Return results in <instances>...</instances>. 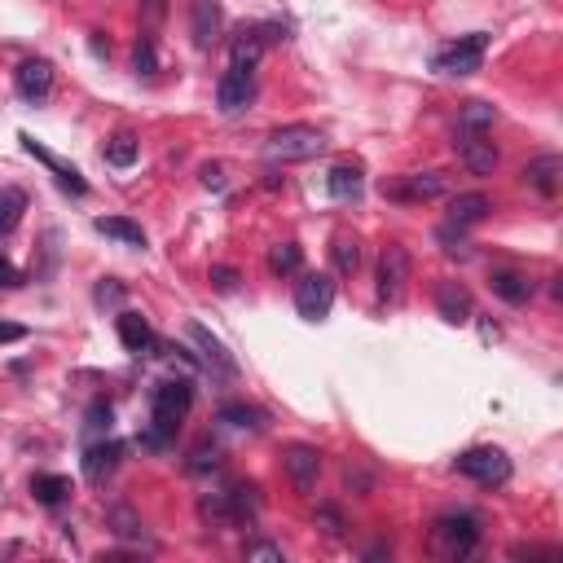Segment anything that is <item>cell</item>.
I'll return each instance as SVG.
<instances>
[{"instance_id": "6da1fadb", "label": "cell", "mask_w": 563, "mask_h": 563, "mask_svg": "<svg viewBox=\"0 0 563 563\" xmlns=\"http://www.w3.org/2000/svg\"><path fill=\"white\" fill-rule=\"evenodd\" d=\"M194 405V388L185 379H163L159 388L150 396V432L141 436V445L150 449H168L176 440V427H181V418L190 414Z\"/></svg>"}, {"instance_id": "7a4b0ae2", "label": "cell", "mask_w": 563, "mask_h": 563, "mask_svg": "<svg viewBox=\"0 0 563 563\" xmlns=\"http://www.w3.org/2000/svg\"><path fill=\"white\" fill-rule=\"evenodd\" d=\"M322 150H326V132L313 124H286L264 141V154L273 163H304V159H317Z\"/></svg>"}, {"instance_id": "3957f363", "label": "cell", "mask_w": 563, "mask_h": 563, "mask_svg": "<svg viewBox=\"0 0 563 563\" xmlns=\"http://www.w3.org/2000/svg\"><path fill=\"white\" fill-rule=\"evenodd\" d=\"M484 53H489V31H471V36H458L454 44L432 58V71L440 75H476L484 66Z\"/></svg>"}, {"instance_id": "277c9868", "label": "cell", "mask_w": 563, "mask_h": 563, "mask_svg": "<svg viewBox=\"0 0 563 563\" xmlns=\"http://www.w3.org/2000/svg\"><path fill=\"white\" fill-rule=\"evenodd\" d=\"M436 542L449 550L454 559H467L480 546V520L471 511H449L436 520Z\"/></svg>"}, {"instance_id": "5b68a950", "label": "cell", "mask_w": 563, "mask_h": 563, "mask_svg": "<svg viewBox=\"0 0 563 563\" xmlns=\"http://www.w3.org/2000/svg\"><path fill=\"white\" fill-rule=\"evenodd\" d=\"M454 467L462 471L467 480H476V484H506L511 480V458L502 454V449H493V445H480V449H467Z\"/></svg>"}, {"instance_id": "8992f818", "label": "cell", "mask_w": 563, "mask_h": 563, "mask_svg": "<svg viewBox=\"0 0 563 563\" xmlns=\"http://www.w3.org/2000/svg\"><path fill=\"white\" fill-rule=\"evenodd\" d=\"M330 308H335V278L330 273H304L295 282V313L308 322H322Z\"/></svg>"}, {"instance_id": "52a82bcc", "label": "cell", "mask_w": 563, "mask_h": 563, "mask_svg": "<svg viewBox=\"0 0 563 563\" xmlns=\"http://www.w3.org/2000/svg\"><path fill=\"white\" fill-rule=\"evenodd\" d=\"M445 172H410L396 176V181H383V198L392 203H432V198L445 194Z\"/></svg>"}, {"instance_id": "ba28073f", "label": "cell", "mask_w": 563, "mask_h": 563, "mask_svg": "<svg viewBox=\"0 0 563 563\" xmlns=\"http://www.w3.org/2000/svg\"><path fill=\"white\" fill-rule=\"evenodd\" d=\"M251 97H256V71H238V66H229V71L220 75V84H216L220 115H242V110L251 106Z\"/></svg>"}, {"instance_id": "9c48e42d", "label": "cell", "mask_w": 563, "mask_h": 563, "mask_svg": "<svg viewBox=\"0 0 563 563\" xmlns=\"http://www.w3.org/2000/svg\"><path fill=\"white\" fill-rule=\"evenodd\" d=\"M410 269H414V260L401 242L383 247V256H379V300H396V295L405 291V282H410Z\"/></svg>"}, {"instance_id": "30bf717a", "label": "cell", "mask_w": 563, "mask_h": 563, "mask_svg": "<svg viewBox=\"0 0 563 563\" xmlns=\"http://www.w3.org/2000/svg\"><path fill=\"white\" fill-rule=\"evenodd\" d=\"M220 31H225V9L220 0H194L190 5V36H194V49H216L220 44Z\"/></svg>"}, {"instance_id": "8fae6325", "label": "cell", "mask_w": 563, "mask_h": 563, "mask_svg": "<svg viewBox=\"0 0 563 563\" xmlns=\"http://www.w3.org/2000/svg\"><path fill=\"white\" fill-rule=\"evenodd\" d=\"M458 159L467 163L471 176H493L498 172V146L484 132H458Z\"/></svg>"}, {"instance_id": "7c38bea8", "label": "cell", "mask_w": 563, "mask_h": 563, "mask_svg": "<svg viewBox=\"0 0 563 563\" xmlns=\"http://www.w3.org/2000/svg\"><path fill=\"white\" fill-rule=\"evenodd\" d=\"M14 88H18V97L22 102H44V97L53 93V62H44V58H27L14 71Z\"/></svg>"}, {"instance_id": "4fadbf2b", "label": "cell", "mask_w": 563, "mask_h": 563, "mask_svg": "<svg viewBox=\"0 0 563 563\" xmlns=\"http://www.w3.org/2000/svg\"><path fill=\"white\" fill-rule=\"evenodd\" d=\"M286 476L300 493H313L317 489V476H322V454H317L313 445H291L286 449Z\"/></svg>"}, {"instance_id": "5bb4252c", "label": "cell", "mask_w": 563, "mask_h": 563, "mask_svg": "<svg viewBox=\"0 0 563 563\" xmlns=\"http://www.w3.org/2000/svg\"><path fill=\"white\" fill-rule=\"evenodd\" d=\"M190 339L198 344V352H203V366H207V370H216V374H225V379H234V374H238V361L229 357V348L220 344L212 330L198 326V322H190Z\"/></svg>"}, {"instance_id": "9a60e30c", "label": "cell", "mask_w": 563, "mask_h": 563, "mask_svg": "<svg viewBox=\"0 0 563 563\" xmlns=\"http://www.w3.org/2000/svg\"><path fill=\"white\" fill-rule=\"evenodd\" d=\"M524 185L528 190H537L542 198H555L559 185H563V159L559 154H542V159H533L524 168Z\"/></svg>"}, {"instance_id": "2e32d148", "label": "cell", "mask_w": 563, "mask_h": 563, "mask_svg": "<svg viewBox=\"0 0 563 563\" xmlns=\"http://www.w3.org/2000/svg\"><path fill=\"white\" fill-rule=\"evenodd\" d=\"M119 458H124V445H119V440H97V445H88L84 449V480L102 484L110 471L119 467Z\"/></svg>"}, {"instance_id": "e0dca14e", "label": "cell", "mask_w": 563, "mask_h": 563, "mask_svg": "<svg viewBox=\"0 0 563 563\" xmlns=\"http://www.w3.org/2000/svg\"><path fill=\"white\" fill-rule=\"evenodd\" d=\"M22 150H27V154H36V159L44 163V168H49L53 176H58V185H62L66 194H75V198H80V194H88V185L80 181V172H75V168H62V163L53 159V154L44 150V146H40L36 137H27V132H22Z\"/></svg>"}, {"instance_id": "ac0fdd59", "label": "cell", "mask_w": 563, "mask_h": 563, "mask_svg": "<svg viewBox=\"0 0 563 563\" xmlns=\"http://www.w3.org/2000/svg\"><path fill=\"white\" fill-rule=\"evenodd\" d=\"M489 212H493V198H489V194H480V190L458 194L454 203H449V225L471 229V225H480V220L489 216Z\"/></svg>"}, {"instance_id": "d6986e66", "label": "cell", "mask_w": 563, "mask_h": 563, "mask_svg": "<svg viewBox=\"0 0 563 563\" xmlns=\"http://www.w3.org/2000/svg\"><path fill=\"white\" fill-rule=\"evenodd\" d=\"M119 339H124V348L137 352V357L159 348V339H154V330H150V322L141 313H119Z\"/></svg>"}, {"instance_id": "ffe728a7", "label": "cell", "mask_w": 563, "mask_h": 563, "mask_svg": "<svg viewBox=\"0 0 563 563\" xmlns=\"http://www.w3.org/2000/svg\"><path fill=\"white\" fill-rule=\"evenodd\" d=\"M225 502H229V520L238 524H251L260 515V489L256 484H234V489H225Z\"/></svg>"}, {"instance_id": "44dd1931", "label": "cell", "mask_w": 563, "mask_h": 563, "mask_svg": "<svg viewBox=\"0 0 563 563\" xmlns=\"http://www.w3.org/2000/svg\"><path fill=\"white\" fill-rule=\"evenodd\" d=\"M436 308H440V317H445V322H454V326L471 322V295L462 291L458 282L440 286V291H436Z\"/></svg>"}, {"instance_id": "7402d4cb", "label": "cell", "mask_w": 563, "mask_h": 563, "mask_svg": "<svg viewBox=\"0 0 563 563\" xmlns=\"http://www.w3.org/2000/svg\"><path fill=\"white\" fill-rule=\"evenodd\" d=\"M326 190H330V198H339V203H352V198H361V190H366V176H361V168L339 163V168H330V176H326Z\"/></svg>"}, {"instance_id": "603a6c76", "label": "cell", "mask_w": 563, "mask_h": 563, "mask_svg": "<svg viewBox=\"0 0 563 563\" xmlns=\"http://www.w3.org/2000/svg\"><path fill=\"white\" fill-rule=\"evenodd\" d=\"M489 286H493V295L506 300V304H528L533 300V282L520 278V273H511V269H493Z\"/></svg>"}, {"instance_id": "cb8c5ba5", "label": "cell", "mask_w": 563, "mask_h": 563, "mask_svg": "<svg viewBox=\"0 0 563 563\" xmlns=\"http://www.w3.org/2000/svg\"><path fill=\"white\" fill-rule=\"evenodd\" d=\"M260 58H264V36L260 31H238L234 49H229V66H238V71H256Z\"/></svg>"}, {"instance_id": "d4e9b609", "label": "cell", "mask_w": 563, "mask_h": 563, "mask_svg": "<svg viewBox=\"0 0 563 563\" xmlns=\"http://www.w3.org/2000/svg\"><path fill=\"white\" fill-rule=\"evenodd\" d=\"M97 234L124 242V247H146V229L128 216H97Z\"/></svg>"}, {"instance_id": "484cf974", "label": "cell", "mask_w": 563, "mask_h": 563, "mask_svg": "<svg viewBox=\"0 0 563 563\" xmlns=\"http://www.w3.org/2000/svg\"><path fill=\"white\" fill-rule=\"evenodd\" d=\"M22 212H27V194L18 185H0V234H14Z\"/></svg>"}, {"instance_id": "4316f807", "label": "cell", "mask_w": 563, "mask_h": 563, "mask_svg": "<svg viewBox=\"0 0 563 563\" xmlns=\"http://www.w3.org/2000/svg\"><path fill=\"white\" fill-rule=\"evenodd\" d=\"M137 154H141V141L132 137V132H119V137H110L102 146V159L110 163V168H132Z\"/></svg>"}, {"instance_id": "83f0119b", "label": "cell", "mask_w": 563, "mask_h": 563, "mask_svg": "<svg viewBox=\"0 0 563 563\" xmlns=\"http://www.w3.org/2000/svg\"><path fill=\"white\" fill-rule=\"evenodd\" d=\"M31 493H36L40 506H62L66 493H71V480L66 476H36L31 480Z\"/></svg>"}, {"instance_id": "f1b7e54d", "label": "cell", "mask_w": 563, "mask_h": 563, "mask_svg": "<svg viewBox=\"0 0 563 563\" xmlns=\"http://www.w3.org/2000/svg\"><path fill=\"white\" fill-rule=\"evenodd\" d=\"M493 119H498V110H493L489 102H467L458 115V132H489Z\"/></svg>"}, {"instance_id": "f546056e", "label": "cell", "mask_w": 563, "mask_h": 563, "mask_svg": "<svg viewBox=\"0 0 563 563\" xmlns=\"http://www.w3.org/2000/svg\"><path fill=\"white\" fill-rule=\"evenodd\" d=\"M330 260H335L339 273H357L361 269V242L352 234H339L335 247H330Z\"/></svg>"}, {"instance_id": "4dcf8cb0", "label": "cell", "mask_w": 563, "mask_h": 563, "mask_svg": "<svg viewBox=\"0 0 563 563\" xmlns=\"http://www.w3.org/2000/svg\"><path fill=\"white\" fill-rule=\"evenodd\" d=\"M300 264H304L300 242H278V247L269 251V269L278 273V278H286V273H300Z\"/></svg>"}, {"instance_id": "1f68e13d", "label": "cell", "mask_w": 563, "mask_h": 563, "mask_svg": "<svg viewBox=\"0 0 563 563\" xmlns=\"http://www.w3.org/2000/svg\"><path fill=\"white\" fill-rule=\"evenodd\" d=\"M220 423L260 432V427H264V410H256V405H225V410H220Z\"/></svg>"}, {"instance_id": "d6a6232c", "label": "cell", "mask_w": 563, "mask_h": 563, "mask_svg": "<svg viewBox=\"0 0 563 563\" xmlns=\"http://www.w3.org/2000/svg\"><path fill=\"white\" fill-rule=\"evenodd\" d=\"M106 520H110V528H115V537H132V542H141V537H146V533H141V520L128 511V506H110Z\"/></svg>"}, {"instance_id": "836d02e7", "label": "cell", "mask_w": 563, "mask_h": 563, "mask_svg": "<svg viewBox=\"0 0 563 563\" xmlns=\"http://www.w3.org/2000/svg\"><path fill=\"white\" fill-rule=\"evenodd\" d=\"M132 66H137V75H154L159 71V53H154V36H141L132 44Z\"/></svg>"}, {"instance_id": "e575fe53", "label": "cell", "mask_w": 563, "mask_h": 563, "mask_svg": "<svg viewBox=\"0 0 563 563\" xmlns=\"http://www.w3.org/2000/svg\"><path fill=\"white\" fill-rule=\"evenodd\" d=\"M317 528H322L326 537H344V515H339V506H330V502H322L317 506Z\"/></svg>"}, {"instance_id": "d590c367", "label": "cell", "mask_w": 563, "mask_h": 563, "mask_svg": "<svg viewBox=\"0 0 563 563\" xmlns=\"http://www.w3.org/2000/svg\"><path fill=\"white\" fill-rule=\"evenodd\" d=\"M436 238L445 242L449 256H467V229H462V225H440Z\"/></svg>"}, {"instance_id": "8d00e7d4", "label": "cell", "mask_w": 563, "mask_h": 563, "mask_svg": "<svg viewBox=\"0 0 563 563\" xmlns=\"http://www.w3.org/2000/svg\"><path fill=\"white\" fill-rule=\"evenodd\" d=\"M190 471H194V476L220 471V449H216V445H198V449H194V458H190Z\"/></svg>"}, {"instance_id": "74e56055", "label": "cell", "mask_w": 563, "mask_h": 563, "mask_svg": "<svg viewBox=\"0 0 563 563\" xmlns=\"http://www.w3.org/2000/svg\"><path fill=\"white\" fill-rule=\"evenodd\" d=\"M247 559H251V563H282L286 550L273 546V542H247Z\"/></svg>"}, {"instance_id": "f35d334b", "label": "cell", "mask_w": 563, "mask_h": 563, "mask_svg": "<svg viewBox=\"0 0 563 563\" xmlns=\"http://www.w3.org/2000/svg\"><path fill=\"white\" fill-rule=\"evenodd\" d=\"M212 286L216 291H238V269H229V264H212Z\"/></svg>"}, {"instance_id": "ab89813d", "label": "cell", "mask_w": 563, "mask_h": 563, "mask_svg": "<svg viewBox=\"0 0 563 563\" xmlns=\"http://www.w3.org/2000/svg\"><path fill=\"white\" fill-rule=\"evenodd\" d=\"M110 418H115V414H110V405L97 401L93 410H88V432H110Z\"/></svg>"}, {"instance_id": "60d3db41", "label": "cell", "mask_w": 563, "mask_h": 563, "mask_svg": "<svg viewBox=\"0 0 563 563\" xmlns=\"http://www.w3.org/2000/svg\"><path fill=\"white\" fill-rule=\"evenodd\" d=\"M511 559H559L555 546H511Z\"/></svg>"}, {"instance_id": "b9f144b4", "label": "cell", "mask_w": 563, "mask_h": 563, "mask_svg": "<svg viewBox=\"0 0 563 563\" xmlns=\"http://www.w3.org/2000/svg\"><path fill=\"white\" fill-rule=\"evenodd\" d=\"M119 300H124V286H119V282H102V286H97V304H119Z\"/></svg>"}, {"instance_id": "7bdbcfd3", "label": "cell", "mask_w": 563, "mask_h": 563, "mask_svg": "<svg viewBox=\"0 0 563 563\" xmlns=\"http://www.w3.org/2000/svg\"><path fill=\"white\" fill-rule=\"evenodd\" d=\"M18 339H27V326H18V322H0V348H5V344H18Z\"/></svg>"}, {"instance_id": "ee69618b", "label": "cell", "mask_w": 563, "mask_h": 563, "mask_svg": "<svg viewBox=\"0 0 563 563\" xmlns=\"http://www.w3.org/2000/svg\"><path fill=\"white\" fill-rule=\"evenodd\" d=\"M203 185H207V190H225V168H220V163H207V168H203Z\"/></svg>"}, {"instance_id": "f6af8a7d", "label": "cell", "mask_w": 563, "mask_h": 563, "mask_svg": "<svg viewBox=\"0 0 563 563\" xmlns=\"http://www.w3.org/2000/svg\"><path fill=\"white\" fill-rule=\"evenodd\" d=\"M9 286H22V273L9 260H0V291H9Z\"/></svg>"}, {"instance_id": "bcb514c9", "label": "cell", "mask_w": 563, "mask_h": 563, "mask_svg": "<svg viewBox=\"0 0 563 563\" xmlns=\"http://www.w3.org/2000/svg\"><path fill=\"white\" fill-rule=\"evenodd\" d=\"M163 9H168V0H141V14H146V22H159Z\"/></svg>"}]
</instances>
